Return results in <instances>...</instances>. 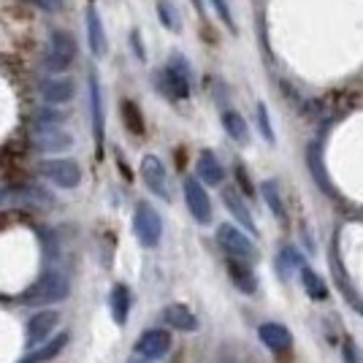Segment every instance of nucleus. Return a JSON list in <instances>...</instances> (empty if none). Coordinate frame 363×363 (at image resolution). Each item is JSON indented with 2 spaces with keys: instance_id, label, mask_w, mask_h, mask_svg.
<instances>
[{
  "instance_id": "f257e3e1",
  "label": "nucleus",
  "mask_w": 363,
  "mask_h": 363,
  "mask_svg": "<svg viewBox=\"0 0 363 363\" xmlns=\"http://www.w3.org/2000/svg\"><path fill=\"white\" fill-rule=\"evenodd\" d=\"M71 296V282L60 269H46L35 282L30 285L28 293H22V303H33V306H55V303L65 301Z\"/></svg>"
},
{
  "instance_id": "f03ea898",
  "label": "nucleus",
  "mask_w": 363,
  "mask_h": 363,
  "mask_svg": "<svg viewBox=\"0 0 363 363\" xmlns=\"http://www.w3.org/2000/svg\"><path fill=\"white\" fill-rule=\"evenodd\" d=\"M157 90L163 92L171 101H184L190 98V62L182 55H174L163 71H157Z\"/></svg>"
},
{
  "instance_id": "7ed1b4c3",
  "label": "nucleus",
  "mask_w": 363,
  "mask_h": 363,
  "mask_svg": "<svg viewBox=\"0 0 363 363\" xmlns=\"http://www.w3.org/2000/svg\"><path fill=\"white\" fill-rule=\"evenodd\" d=\"M38 174L46 182H52L55 187H62V190H74V187L82 184V168L71 157H49V160H41L38 163Z\"/></svg>"
},
{
  "instance_id": "20e7f679",
  "label": "nucleus",
  "mask_w": 363,
  "mask_h": 363,
  "mask_svg": "<svg viewBox=\"0 0 363 363\" xmlns=\"http://www.w3.org/2000/svg\"><path fill=\"white\" fill-rule=\"evenodd\" d=\"M217 244L223 247V252L228 257H236V260H247V263H255L257 260V247L252 239H247V233L239 230L230 223L217 225Z\"/></svg>"
},
{
  "instance_id": "39448f33",
  "label": "nucleus",
  "mask_w": 363,
  "mask_h": 363,
  "mask_svg": "<svg viewBox=\"0 0 363 363\" xmlns=\"http://www.w3.org/2000/svg\"><path fill=\"white\" fill-rule=\"evenodd\" d=\"M76 60V41L71 33L60 30V28H55V30L49 33V52H46V71H52V74H62V71H68V65Z\"/></svg>"
},
{
  "instance_id": "423d86ee",
  "label": "nucleus",
  "mask_w": 363,
  "mask_h": 363,
  "mask_svg": "<svg viewBox=\"0 0 363 363\" xmlns=\"http://www.w3.org/2000/svg\"><path fill=\"white\" fill-rule=\"evenodd\" d=\"M133 233H136L138 242L144 247H150V250L157 247L160 239H163V220L147 201H138L136 212H133Z\"/></svg>"
},
{
  "instance_id": "0eeeda50",
  "label": "nucleus",
  "mask_w": 363,
  "mask_h": 363,
  "mask_svg": "<svg viewBox=\"0 0 363 363\" xmlns=\"http://www.w3.org/2000/svg\"><path fill=\"white\" fill-rule=\"evenodd\" d=\"M184 201H187V209L193 214V220L201 223V225H209L214 217L212 201H209V193L203 190V182L190 177L184 179Z\"/></svg>"
},
{
  "instance_id": "6e6552de",
  "label": "nucleus",
  "mask_w": 363,
  "mask_h": 363,
  "mask_svg": "<svg viewBox=\"0 0 363 363\" xmlns=\"http://www.w3.org/2000/svg\"><path fill=\"white\" fill-rule=\"evenodd\" d=\"M141 179H144V184H147V190H150L152 196L163 198V201H171L168 171L157 155H144V160H141Z\"/></svg>"
},
{
  "instance_id": "1a4fd4ad",
  "label": "nucleus",
  "mask_w": 363,
  "mask_h": 363,
  "mask_svg": "<svg viewBox=\"0 0 363 363\" xmlns=\"http://www.w3.org/2000/svg\"><path fill=\"white\" fill-rule=\"evenodd\" d=\"M168 350H171V333L166 328H147L133 345V352L141 358H150V361L166 358Z\"/></svg>"
},
{
  "instance_id": "9d476101",
  "label": "nucleus",
  "mask_w": 363,
  "mask_h": 363,
  "mask_svg": "<svg viewBox=\"0 0 363 363\" xmlns=\"http://www.w3.org/2000/svg\"><path fill=\"white\" fill-rule=\"evenodd\" d=\"M87 87H90V114H92V136L95 144L101 147L106 136V106H104V90H101V79L95 71L87 76Z\"/></svg>"
},
{
  "instance_id": "9b49d317",
  "label": "nucleus",
  "mask_w": 363,
  "mask_h": 363,
  "mask_svg": "<svg viewBox=\"0 0 363 363\" xmlns=\"http://www.w3.org/2000/svg\"><path fill=\"white\" fill-rule=\"evenodd\" d=\"M62 315L57 312V309H41V312H35V315H30V320H28V325H25V331H28V342H30L33 347L35 345H41L44 339H52V333L57 331V325H60Z\"/></svg>"
},
{
  "instance_id": "f8f14e48",
  "label": "nucleus",
  "mask_w": 363,
  "mask_h": 363,
  "mask_svg": "<svg viewBox=\"0 0 363 363\" xmlns=\"http://www.w3.org/2000/svg\"><path fill=\"white\" fill-rule=\"evenodd\" d=\"M38 95L49 106H60V104H68L76 95V84L71 79H62V76H46V79L38 82Z\"/></svg>"
},
{
  "instance_id": "ddd939ff",
  "label": "nucleus",
  "mask_w": 363,
  "mask_h": 363,
  "mask_svg": "<svg viewBox=\"0 0 363 363\" xmlns=\"http://www.w3.org/2000/svg\"><path fill=\"white\" fill-rule=\"evenodd\" d=\"M84 22H87V44H90L92 57H106L108 38H106V30H104V19H101V14H98L95 6L87 9Z\"/></svg>"
},
{
  "instance_id": "4468645a",
  "label": "nucleus",
  "mask_w": 363,
  "mask_h": 363,
  "mask_svg": "<svg viewBox=\"0 0 363 363\" xmlns=\"http://www.w3.org/2000/svg\"><path fill=\"white\" fill-rule=\"evenodd\" d=\"M306 168H309V174H312V179L318 182V187L323 193H328V196H336V190L331 187V182H328V171H325V160H323V141H312L309 147H306Z\"/></svg>"
},
{
  "instance_id": "2eb2a0df",
  "label": "nucleus",
  "mask_w": 363,
  "mask_h": 363,
  "mask_svg": "<svg viewBox=\"0 0 363 363\" xmlns=\"http://www.w3.org/2000/svg\"><path fill=\"white\" fill-rule=\"evenodd\" d=\"M257 336H260V342L272 350V352H277V355H285V352L293 347V336H290V331L282 323H263V325L257 328Z\"/></svg>"
},
{
  "instance_id": "dca6fc26",
  "label": "nucleus",
  "mask_w": 363,
  "mask_h": 363,
  "mask_svg": "<svg viewBox=\"0 0 363 363\" xmlns=\"http://www.w3.org/2000/svg\"><path fill=\"white\" fill-rule=\"evenodd\" d=\"M225 266H228V277H230V282L242 290L244 296L257 293V277H255V272H252V263H247V260H236V257H228Z\"/></svg>"
},
{
  "instance_id": "f3484780",
  "label": "nucleus",
  "mask_w": 363,
  "mask_h": 363,
  "mask_svg": "<svg viewBox=\"0 0 363 363\" xmlns=\"http://www.w3.org/2000/svg\"><path fill=\"white\" fill-rule=\"evenodd\" d=\"M33 147L44 155H55V152H65L74 147V138L68 133H62L57 128H41L35 136H33Z\"/></svg>"
},
{
  "instance_id": "a211bd4d",
  "label": "nucleus",
  "mask_w": 363,
  "mask_h": 363,
  "mask_svg": "<svg viewBox=\"0 0 363 363\" xmlns=\"http://www.w3.org/2000/svg\"><path fill=\"white\" fill-rule=\"evenodd\" d=\"M198 179H203V184H212V187H220L225 182V168L220 163V157L214 155L212 150H203L198 155Z\"/></svg>"
},
{
  "instance_id": "6ab92c4d",
  "label": "nucleus",
  "mask_w": 363,
  "mask_h": 363,
  "mask_svg": "<svg viewBox=\"0 0 363 363\" xmlns=\"http://www.w3.org/2000/svg\"><path fill=\"white\" fill-rule=\"evenodd\" d=\"M163 320H166L168 328H174V331H182V333L198 331V318L184 303H171V306H166L163 309Z\"/></svg>"
},
{
  "instance_id": "aec40b11",
  "label": "nucleus",
  "mask_w": 363,
  "mask_h": 363,
  "mask_svg": "<svg viewBox=\"0 0 363 363\" xmlns=\"http://www.w3.org/2000/svg\"><path fill=\"white\" fill-rule=\"evenodd\" d=\"M223 201H225V209H228V212H230L233 217H236V220H239V225H244L247 230H250V233H252V236H255V233H257L255 217H252V212L247 209L244 198L239 196V193H236L233 187H225V190H223Z\"/></svg>"
},
{
  "instance_id": "412c9836",
  "label": "nucleus",
  "mask_w": 363,
  "mask_h": 363,
  "mask_svg": "<svg viewBox=\"0 0 363 363\" xmlns=\"http://www.w3.org/2000/svg\"><path fill=\"white\" fill-rule=\"evenodd\" d=\"M108 303H111V318L117 325H125L128 318H130V306H133V296H130V288L125 282H117L111 288V296H108Z\"/></svg>"
},
{
  "instance_id": "4be33fe9",
  "label": "nucleus",
  "mask_w": 363,
  "mask_h": 363,
  "mask_svg": "<svg viewBox=\"0 0 363 363\" xmlns=\"http://www.w3.org/2000/svg\"><path fill=\"white\" fill-rule=\"evenodd\" d=\"M68 331H60V333H55L49 342H46L44 347H38V350H33L30 355L25 358L22 363H49V361H55L57 355H60L62 350L68 347Z\"/></svg>"
},
{
  "instance_id": "5701e85b",
  "label": "nucleus",
  "mask_w": 363,
  "mask_h": 363,
  "mask_svg": "<svg viewBox=\"0 0 363 363\" xmlns=\"http://www.w3.org/2000/svg\"><path fill=\"white\" fill-rule=\"evenodd\" d=\"M260 193H263V198H266V203H269V209H272L274 217H277L279 223H285V225H288V203H285V196H282V190H279L277 179L263 182Z\"/></svg>"
},
{
  "instance_id": "b1692460",
  "label": "nucleus",
  "mask_w": 363,
  "mask_h": 363,
  "mask_svg": "<svg viewBox=\"0 0 363 363\" xmlns=\"http://www.w3.org/2000/svg\"><path fill=\"white\" fill-rule=\"evenodd\" d=\"M220 120H223V128H225V133L233 138L236 144H247V141H250V128H247V120H244L239 111H233V108H225Z\"/></svg>"
},
{
  "instance_id": "393cba45",
  "label": "nucleus",
  "mask_w": 363,
  "mask_h": 363,
  "mask_svg": "<svg viewBox=\"0 0 363 363\" xmlns=\"http://www.w3.org/2000/svg\"><path fill=\"white\" fill-rule=\"evenodd\" d=\"M301 269V282L303 288H306V293H309V298H318V301H323V298H328V285L320 279L318 272H312L309 266H298Z\"/></svg>"
},
{
  "instance_id": "a878e982",
  "label": "nucleus",
  "mask_w": 363,
  "mask_h": 363,
  "mask_svg": "<svg viewBox=\"0 0 363 363\" xmlns=\"http://www.w3.org/2000/svg\"><path fill=\"white\" fill-rule=\"evenodd\" d=\"M122 120H125V128L133 133V136H141L144 133V120H141V111L133 101H122Z\"/></svg>"
},
{
  "instance_id": "bb28decb",
  "label": "nucleus",
  "mask_w": 363,
  "mask_h": 363,
  "mask_svg": "<svg viewBox=\"0 0 363 363\" xmlns=\"http://www.w3.org/2000/svg\"><path fill=\"white\" fill-rule=\"evenodd\" d=\"M65 120H68V117H65L62 111H57V108H52V106L35 108V125H41V128H60Z\"/></svg>"
},
{
  "instance_id": "cd10ccee",
  "label": "nucleus",
  "mask_w": 363,
  "mask_h": 363,
  "mask_svg": "<svg viewBox=\"0 0 363 363\" xmlns=\"http://www.w3.org/2000/svg\"><path fill=\"white\" fill-rule=\"evenodd\" d=\"M157 16L171 33H179V16H177V6L171 0H157Z\"/></svg>"
},
{
  "instance_id": "c85d7f7f",
  "label": "nucleus",
  "mask_w": 363,
  "mask_h": 363,
  "mask_svg": "<svg viewBox=\"0 0 363 363\" xmlns=\"http://www.w3.org/2000/svg\"><path fill=\"white\" fill-rule=\"evenodd\" d=\"M257 125H260L263 138H266L269 144H274V128H272V120H269V108H266V104H257Z\"/></svg>"
},
{
  "instance_id": "c756f323",
  "label": "nucleus",
  "mask_w": 363,
  "mask_h": 363,
  "mask_svg": "<svg viewBox=\"0 0 363 363\" xmlns=\"http://www.w3.org/2000/svg\"><path fill=\"white\" fill-rule=\"evenodd\" d=\"M214 11H217V16L223 19L228 25V30L236 33V19H233V14H230V6H228V0H212Z\"/></svg>"
},
{
  "instance_id": "7c9ffc66",
  "label": "nucleus",
  "mask_w": 363,
  "mask_h": 363,
  "mask_svg": "<svg viewBox=\"0 0 363 363\" xmlns=\"http://www.w3.org/2000/svg\"><path fill=\"white\" fill-rule=\"evenodd\" d=\"M35 9H41L46 14H57L62 11V6H65V0H30Z\"/></svg>"
},
{
  "instance_id": "2f4dec72",
  "label": "nucleus",
  "mask_w": 363,
  "mask_h": 363,
  "mask_svg": "<svg viewBox=\"0 0 363 363\" xmlns=\"http://www.w3.org/2000/svg\"><path fill=\"white\" fill-rule=\"evenodd\" d=\"M130 46H133V55L138 60H147V52H144V41H141V33L133 30L130 33Z\"/></svg>"
},
{
  "instance_id": "473e14b6",
  "label": "nucleus",
  "mask_w": 363,
  "mask_h": 363,
  "mask_svg": "<svg viewBox=\"0 0 363 363\" xmlns=\"http://www.w3.org/2000/svg\"><path fill=\"white\" fill-rule=\"evenodd\" d=\"M236 177H239V187H242L247 196H252V184H250V177L244 174L242 166H236Z\"/></svg>"
},
{
  "instance_id": "72a5a7b5",
  "label": "nucleus",
  "mask_w": 363,
  "mask_h": 363,
  "mask_svg": "<svg viewBox=\"0 0 363 363\" xmlns=\"http://www.w3.org/2000/svg\"><path fill=\"white\" fill-rule=\"evenodd\" d=\"M128 363H152L150 358H141V355H136V358H130Z\"/></svg>"
}]
</instances>
